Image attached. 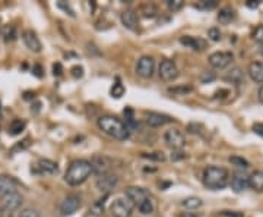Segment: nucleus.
Listing matches in <instances>:
<instances>
[{
    "label": "nucleus",
    "mask_w": 263,
    "mask_h": 217,
    "mask_svg": "<svg viewBox=\"0 0 263 217\" xmlns=\"http://www.w3.org/2000/svg\"><path fill=\"white\" fill-rule=\"evenodd\" d=\"M192 91V87H172V88H168V93L171 94H186V93H190Z\"/></svg>",
    "instance_id": "473e14b6"
},
{
    "label": "nucleus",
    "mask_w": 263,
    "mask_h": 217,
    "mask_svg": "<svg viewBox=\"0 0 263 217\" xmlns=\"http://www.w3.org/2000/svg\"><path fill=\"white\" fill-rule=\"evenodd\" d=\"M16 38V27L15 25H9L5 30V41H14Z\"/></svg>",
    "instance_id": "c756f323"
},
{
    "label": "nucleus",
    "mask_w": 263,
    "mask_h": 217,
    "mask_svg": "<svg viewBox=\"0 0 263 217\" xmlns=\"http://www.w3.org/2000/svg\"><path fill=\"white\" fill-rule=\"evenodd\" d=\"M183 207H186L189 210H198L199 207H202V200L196 198V197H189L186 200H183Z\"/></svg>",
    "instance_id": "393cba45"
},
{
    "label": "nucleus",
    "mask_w": 263,
    "mask_h": 217,
    "mask_svg": "<svg viewBox=\"0 0 263 217\" xmlns=\"http://www.w3.org/2000/svg\"><path fill=\"white\" fill-rule=\"evenodd\" d=\"M98 128L104 134L120 141L127 140L129 134H130V131L127 129L126 124L116 116H101L98 119Z\"/></svg>",
    "instance_id": "f03ea898"
},
{
    "label": "nucleus",
    "mask_w": 263,
    "mask_h": 217,
    "mask_svg": "<svg viewBox=\"0 0 263 217\" xmlns=\"http://www.w3.org/2000/svg\"><path fill=\"white\" fill-rule=\"evenodd\" d=\"M24 129H25V122L21 121V119H15V121H12V124L9 126V134L11 135H19Z\"/></svg>",
    "instance_id": "b1692460"
},
{
    "label": "nucleus",
    "mask_w": 263,
    "mask_h": 217,
    "mask_svg": "<svg viewBox=\"0 0 263 217\" xmlns=\"http://www.w3.org/2000/svg\"><path fill=\"white\" fill-rule=\"evenodd\" d=\"M2 204H3V208L11 210V211L14 213L16 208L21 207V204H22V197H21L19 192H11V194H6V195L2 197Z\"/></svg>",
    "instance_id": "ddd939ff"
},
{
    "label": "nucleus",
    "mask_w": 263,
    "mask_h": 217,
    "mask_svg": "<svg viewBox=\"0 0 263 217\" xmlns=\"http://www.w3.org/2000/svg\"><path fill=\"white\" fill-rule=\"evenodd\" d=\"M167 5H168L170 11H180V9L183 8L185 2H183V0H168Z\"/></svg>",
    "instance_id": "2f4dec72"
},
{
    "label": "nucleus",
    "mask_w": 263,
    "mask_h": 217,
    "mask_svg": "<svg viewBox=\"0 0 263 217\" xmlns=\"http://www.w3.org/2000/svg\"><path fill=\"white\" fill-rule=\"evenodd\" d=\"M126 198L133 202V205H138L139 207L140 204L145 201L146 198H149V195H148V192L143 188L130 186V188L126 189Z\"/></svg>",
    "instance_id": "9d476101"
},
{
    "label": "nucleus",
    "mask_w": 263,
    "mask_h": 217,
    "mask_svg": "<svg viewBox=\"0 0 263 217\" xmlns=\"http://www.w3.org/2000/svg\"><path fill=\"white\" fill-rule=\"evenodd\" d=\"M138 208H139V211L142 213V214H152L155 210V205L151 198H146L145 201L140 204Z\"/></svg>",
    "instance_id": "a878e982"
},
{
    "label": "nucleus",
    "mask_w": 263,
    "mask_h": 217,
    "mask_svg": "<svg viewBox=\"0 0 263 217\" xmlns=\"http://www.w3.org/2000/svg\"><path fill=\"white\" fill-rule=\"evenodd\" d=\"M243 72H241V69H238V68H235L234 71L230 72V75L227 77L228 81H231V82H235V84H238V82H241V79H243Z\"/></svg>",
    "instance_id": "cd10ccee"
},
{
    "label": "nucleus",
    "mask_w": 263,
    "mask_h": 217,
    "mask_svg": "<svg viewBox=\"0 0 263 217\" xmlns=\"http://www.w3.org/2000/svg\"><path fill=\"white\" fill-rule=\"evenodd\" d=\"M177 77H179V69H177L176 63L170 59H164L159 65V78L165 82H170Z\"/></svg>",
    "instance_id": "423d86ee"
},
{
    "label": "nucleus",
    "mask_w": 263,
    "mask_h": 217,
    "mask_svg": "<svg viewBox=\"0 0 263 217\" xmlns=\"http://www.w3.org/2000/svg\"><path fill=\"white\" fill-rule=\"evenodd\" d=\"M123 94H124L123 84L117 81V82L113 85V88H111V95H113V97H116V98H120Z\"/></svg>",
    "instance_id": "c85d7f7f"
},
{
    "label": "nucleus",
    "mask_w": 263,
    "mask_h": 217,
    "mask_svg": "<svg viewBox=\"0 0 263 217\" xmlns=\"http://www.w3.org/2000/svg\"><path fill=\"white\" fill-rule=\"evenodd\" d=\"M164 140L167 142V145H170L172 150H180L186 144L185 135L179 129H170V131H167L165 135H164Z\"/></svg>",
    "instance_id": "6e6552de"
},
{
    "label": "nucleus",
    "mask_w": 263,
    "mask_h": 217,
    "mask_svg": "<svg viewBox=\"0 0 263 217\" xmlns=\"http://www.w3.org/2000/svg\"><path fill=\"white\" fill-rule=\"evenodd\" d=\"M82 71H83V69H82L80 66H75V68L72 69V75H73L75 78H80L82 75H83V72H82Z\"/></svg>",
    "instance_id": "58836bf2"
},
{
    "label": "nucleus",
    "mask_w": 263,
    "mask_h": 217,
    "mask_svg": "<svg viewBox=\"0 0 263 217\" xmlns=\"http://www.w3.org/2000/svg\"><path fill=\"white\" fill-rule=\"evenodd\" d=\"M57 6H59L60 9H63V11L69 12V15H70V16H75V12H73V11L70 9V6H69V5H64L63 2H59V3H57Z\"/></svg>",
    "instance_id": "4c0bfd02"
},
{
    "label": "nucleus",
    "mask_w": 263,
    "mask_h": 217,
    "mask_svg": "<svg viewBox=\"0 0 263 217\" xmlns=\"http://www.w3.org/2000/svg\"><path fill=\"white\" fill-rule=\"evenodd\" d=\"M34 172H40V173H50V175H54L59 172V166L57 163L48 160V158H41L38 160V163L35 165V171Z\"/></svg>",
    "instance_id": "f3484780"
},
{
    "label": "nucleus",
    "mask_w": 263,
    "mask_h": 217,
    "mask_svg": "<svg viewBox=\"0 0 263 217\" xmlns=\"http://www.w3.org/2000/svg\"><path fill=\"white\" fill-rule=\"evenodd\" d=\"M234 18H235V12H234V9H231V8H224L218 14V21L221 24H230Z\"/></svg>",
    "instance_id": "5701e85b"
},
{
    "label": "nucleus",
    "mask_w": 263,
    "mask_h": 217,
    "mask_svg": "<svg viewBox=\"0 0 263 217\" xmlns=\"http://www.w3.org/2000/svg\"><path fill=\"white\" fill-rule=\"evenodd\" d=\"M228 181H230V172L224 168L208 166L203 171V185L208 189H212V191L224 189L228 185Z\"/></svg>",
    "instance_id": "7ed1b4c3"
},
{
    "label": "nucleus",
    "mask_w": 263,
    "mask_h": 217,
    "mask_svg": "<svg viewBox=\"0 0 263 217\" xmlns=\"http://www.w3.org/2000/svg\"><path fill=\"white\" fill-rule=\"evenodd\" d=\"M22 40H24V43H25V46L28 47L31 51L34 53H40L41 51V41H40V38L37 37V34L31 30H27V31L22 32Z\"/></svg>",
    "instance_id": "9b49d317"
},
{
    "label": "nucleus",
    "mask_w": 263,
    "mask_h": 217,
    "mask_svg": "<svg viewBox=\"0 0 263 217\" xmlns=\"http://www.w3.org/2000/svg\"><path fill=\"white\" fill-rule=\"evenodd\" d=\"M120 19H122V24L126 28H129L132 31H135L138 28V16L133 11H124L120 16Z\"/></svg>",
    "instance_id": "aec40b11"
},
{
    "label": "nucleus",
    "mask_w": 263,
    "mask_h": 217,
    "mask_svg": "<svg viewBox=\"0 0 263 217\" xmlns=\"http://www.w3.org/2000/svg\"><path fill=\"white\" fill-rule=\"evenodd\" d=\"M11 192H18L16 191V182L14 178L6 176V175H0V197L11 194Z\"/></svg>",
    "instance_id": "a211bd4d"
},
{
    "label": "nucleus",
    "mask_w": 263,
    "mask_h": 217,
    "mask_svg": "<svg viewBox=\"0 0 263 217\" xmlns=\"http://www.w3.org/2000/svg\"><path fill=\"white\" fill-rule=\"evenodd\" d=\"M230 161H231L232 165H235V166H238V168H248V161L247 160H244L243 157H238V155H232L230 157Z\"/></svg>",
    "instance_id": "7c9ffc66"
},
{
    "label": "nucleus",
    "mask_w": 263,
    "mask_h": 217,
    "mask_svg": "<svg viewBox=\"0 0 263 217\" xmlns=\"http://www.w3.org/2000/svg\"><path fill=\"white\" fill-rule=\"evenodd\" d=\"M180 217H201L198 213H183L180 214Z\"/></svg>",
    "instance_id": "49530a36"
},
{
    "label": "nucleus",
    "mask_w": 263,
    "mask_h": 217,
    "mask_svg": "<svg viewBox=\"0 0 263 217\" xmlns=\"http://www.w3.org/2000/svg\"><path fill=\"white\" fill-rule=\"evenodd\" d=\"M246 5H247L248 8H251V9H253V8H257V6L260 5V2H257V0H247V3H246Z\"/></svg>",
    "instance_id": "37998d69"
},
{
    "label": "nucleus",
    "mask_w": 263,
    "mask_h": 217,
    "mask_svg": "<svg viewBox=\"0 0 263 217\" xmlns=\"http://www.w3.org/2000/svg\"><path fill=\"white\" fill-rule=\"evenodd\" d=\"M155 71V61L151 58V56H142L139 61H138V65H136V74L139 77L145 78H152Z\"/></svg>",
    "instance_id": "39448f33"
},
{
    "label": "nucleus",
    "mask_w": 263,
    "mask_h": 217,
    "mask_svg": "<svg viewBox=\"0 0 263 217\" xmlns=\"http://www.w3.org/2000/svg\"><path fill=\"white\" fill-rule=\"evenodd\" d=\"M253 131H254L256 134L263 135V125H254V126H253Z\"/></svg>",
    "instance_id": "c03bdc74"
},
{
    "label": "nucleus",
    "mask_w": 263,
    "mask_h": 217,
    "mask_svg": "<svg viewBox=\"0 0 263 217\" xmlns=\"http://www.w3.org/2000/svg\"><path fill=\"white\" fill-rule=\"evenodd\" d=\"M231 188L235 192H243L248 188V176L243 172H235L231 178Z\"/></svg>",
    "instance_id": "2eb2a0df"
},
{
    "label": "nucleus",
    "mask_w": 263,
    "mask_h": 217,
    "mask_svg": "<svg viewBox=\"0 0 263 217\" xmlns=\"http://www.w3.org/2000/svg\"><path fill=\"white\" fill-rule=\"evenodd\" d=\"M260 53H262V56H263V44H260Z\"/></svg>",
    "instance_id": "8fccbe9b"
},
{
    "label": "nucleus",
    "mask_w": 263,
    "mask_h": 217,
    "mask_svg": "<svg viewBox=\"0 0 263 217\" xmlns=\"http://www.w3.org/2000/svg\"><path fill=\"white\" fill-rule=\"evenodd\" d=\"M143 157H149V158H154V160H158V161H162V160H164V155H162V153H154V154L143 155Z\"/></svg>",
    "instance_id": "a19ab883"
},
{
    "label": "nucleus",
    "mask_w": 263,
    "mask_h": 217,
    "mask_svg": "<svg viewBox=\"0 0 263 217\" xmlns=\"http://www.w3.org/2000/svg\"><path fill=\"white\" fill-rule=\"evenodd\" d=\"M253 38L259 43V44H263V25L257 27L254 32H253Z\"/></svg>",
    "instance_id": "f704fd0d"
},
{
    "label": "nucleus",
    "mask_w": 263,
    "mask_h": 217,
    "mask_svg": "<svg viewBox=\"0 0 263 217\" xmlns=\"http://www.w3.org/2000/svg\"><path fill=\"white\" fill-rule=\"evenodd\" d=\"M18 217H41V216H40V213H38L37 210H34V208H25V210H22V211L19 213V216Z\"/></svg>",
    "instance_id": "72a5a7b5"
},
{
    "label": "nucleus",
    "mask_w": 263,
    "mask_h": 217,
    "mask_svg": "<svg viewBox=\"0 0 263 217\" xmlns=\"http://www.w3.org/2000/svg\"><path fill=\"white\" fill-rule=\"evenodd\" d=\"M208 35H209V38L212 40V41H219L221 40V32L218 28H211L209 32H208Z\"/></svg>",
    "instance_id": "c9c22d12"
},
{
    "label": "nucleus",
    "mask_w": 263,
    "mask_h": 217,
    "mask_svg": "<svg viewBox=\"0 0 263 217\" xmlns=\"http://www.w3.org/2000/svg\"><path fill=\"white\" fill-rule=\"evenodd\" d=\"M174 119L171 116L167 115H161V113H148L146 115V124L152 128H158V126H162L165 124H170Z\"/></svg>",
    "instance_id": "dca6fc26"
},
{
    "label": "nucleus",
    "mask_w": 263,
    "mask_h": 217,
    "mask_svg": "<svg viewBox=\"0 0 263 217\" xmlns=\"http://www.w3.org/2000/svg\"><path fill=\"white\" fill-rule=\"evenodd\" d=\"M117 184H119L117 175L104 173V175H101V176L98 178V181H97V188L101 189V191H110V189H113Z\"/></svg>",
    "instance_id": "4468645a"
},
{
    "label": "nucleus",
    "mask_w": 263,
    "mask_h": 217,
    "mask_svg": "<svg viewBox=\"0 0 263 217\" xmlns=\"http://www.w3.org/2000/svg\"><path fill=\"white\" fill-rule=\"evenodd\" d=\"M60 74H62V65L56 63L54 65V75H60Z\"/></svg>",
    "instance_id": "a18cd8bd"
},
{
    "label": "nucleus",
    "mask_w": 263,
    "mask_h": 217,
    "mask_svg": "<svg viewBox=\"0 0 263 217\" xmlns=\"http://www.w3.org/2000/svg\"><path fill=\"white\" fill-rule=\"evenodd\" d=\"M34 74H35V75H37V77H38V78L41 77V68H40L38 65L35 66V72H34Z\"/></svg>",
    "instance_id": "de8ad7c7"
},
{
    "label": "nucleus",
    "mask_w": 263,
    "mask_h": 217,
    "mask_svg": "<svg viewBox=\"0 0 263 217\" xmlns=\"http://www.w3.org/2000/svg\"><path fill=\"white\" fill-rule=\"evenodd\" d=\"M133 202L127 198H117L111 205V214L114 217H132Z\"/></svg>",
    "instance_id": "20e7f679"
},
{
    "label": "nucleus",
    "mask_w": 263,
    "mask_h": 217,
    "mask_svg": "<svg viewBox=\"0 0 263 217\" xmlns=\"http://www.w3.org/2000/svg\"><path fill=\"white\" fill-rule=\"evenodd\" d=\"M180 43L185 46L190 47L192 50H203L206 47V41L202 40L199 37H190V35H185L180 38Z\"/></svg>",
    "instance_id": "6ab92c4d"
},
{
    "label": "nucleus",
    "mask_w": 263,
    "mask_h": 217,
    "mask_svg": "<svg viewBox=\"0 0 263 217\" xmlns=\"http://www.w3.org/2000/svg\"><path fill=\"white\" fill-rule=\"evenodd\" d=\"M217 0H202L196 5L198 9H202V11H209V9H214L217 8Z\"/></svg>",
    "instance_id": "bb28decb"
},
{
    "label": "nucleus",
    "mask_w": 263,
    "mask_h": 217,
    "mask_svg": "<svg viewBox=\"0 0 263 217\" xmlns=\"http://www.w3.org/2000/svg\"><path fill=\"white\" fill-rule=\"evenodd\" d=\"M91 166H93V172L98 173L100 176L104 173H109L110 166H111V160L106 155H95L91 160Z\"/></svg>",
    "instance_id": "f8f14e48"
},
{
    "label": "nucleus",
    "mask_w": 263,
    "mask_h": 217,
    "mask_svg": "<svg viewBox=\"0 0 263 217\" xmlns=\"http://www.w3.org/2000/svg\"><path fill=\"white\" fill-rule=\"evenodd\" d=\"M259 100H260V103H263V84L262 87L259 88Z\"/></svg>",
    "instance_id": "09e8293b"
},
{
    "label": "nucleus",
    "mask_w": 263,
    "mask_h": 217,
    "mask_svg": "<svg viewBox=\"0 0 263 217\" xmlns=\"http://www.w3.org/2000/svg\"><path fill=\"white\" fill-rule=\"evenodd\" d=\"M215 79V74L212 71H206L203 75H202V82H211Z\"/></svg>",
    "instance_id": "e433bc0d"
},
{
    "label": "nucleus",
    "mask_w": 263,
    "mask_h": 217,
    "mask_svg": "<svg viewBox=\"0 0 263 217\" xmlns=\"http://www.w3.org/2000/svg\"><path fill=\"white\" fill-rule=\"evenodd\" d=\"M248 75H250V78H251L254 82L263 84V63H251V65L248 66Z\"/></svg>",
    "instance_id": "4be33fe9"
},
{
    "label": "nucleus",
    "mask_w": 263,
    "mask_h": 217,
    "mask_svg": "<svg viewBox=\"0 0 263 217\" xmlns=\"http://www.w3.org/2000/svg\"><path fill=\"white\" fill-rule=\"evenodd\" d=\"M12 214H14V213H12L11 210H6V208H3V207L0 208V217H12Z\"/></svg>",
    "instance_id": "79ce46f5"
},
{
    "label": "nucleus",
    "mask_w": 263,
    "mask_h": 217,
    "mask_svg": "<svg viewBox=\"0 0 263 217\" xmlns=\"http://www.w3.org/2000/svg\"><path fill=\"white\" fill-rule=\"evenodd\" d=\"M248 186L257 192H263V171L253 172L248 176Z\"/></svg>",
    "instance_id": "412c9836"
},
{
    "label": "nucleus",
    "mask_w": 263,
    "mask_h": 217,
    "mask_svg": "<svg viewBox=\"0 0 263 217\" xmlns=\"http://www.w3.org/2000/svg\"><path fill=\"white\" fill-rule=\"evenodd\" d=\"M79 207H80V198L77 195H67L60 204V213L63 216H70L76 213Z\"/></svg>",
    "instance_id": "1a4fd4ad"
},
{
    "label": "nucleus",
    "mask_w": 263,
    "mask_h": 217,
    "mask_svg": "<svg viewBox=\"0 0 263 217\" xmlns=\"http://www.w3.org/2000/svg\"><path fill=\"white\" fill-rule=\"evenodd\" d=\"M232 59H234V56L230 51H215L209 56V63L215 69H224L228 65H231Z\"/></svg>",
    "instance_id": "0eeeda50"
},
{
    "label": "nucleus",
    "mask_w": 263,
    "mask_h": 217,
    "mask_svg": "<svg viewBox=\"0 0 263 217\" xmlns=\"http://www.w3.org/2000/svg\"><path fill=\"white\" fill-rule=\"evenodd\" d=\"M93 173V166L91 161L79 158L70 163V166L67 168L66 175H64V181L70 186H77L83 184Z\"/></svg>",
    "instance_id": "f257e3e1"
},
{
    "label": "nucleus",
    "mask_w": 263,
    "mask_h": 217,
    "mask_svg": "<svg viewBox=\"0 0 263 217\" xmlns=\"http://www.w3.org/2000/svg\"><path fill=\"white\" fill-rule=\"evenodd\" d=\"M186 157V154L185 153H182V151H176L174 154H171V160H182V158H185Z\"/></svg>",
    "instance_id": "ea45409f"
}]
</instances>
